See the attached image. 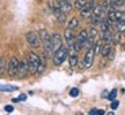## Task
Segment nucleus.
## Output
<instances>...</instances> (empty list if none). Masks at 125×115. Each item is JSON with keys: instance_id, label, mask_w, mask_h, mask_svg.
<instances>
[{"instance_id": "nucleus-12", "label": "nucleus", "mask_w": 125, "mask_h": 115, "mask_svg": "<svg viewBox=\"0 0 125 115\" xmlns=\"http://www.w3.org/2000/svg\"><path fill=\"white\" fill-rule=\"evenodd\" d=\"M59 6H60V9L64 13H68L72 10V5L67 0H59Z\"/></svg>"}, {"instance_id": "nucleus-37", "label": "nucleus", "mask_w": 125, "mask_h": 115, "mask_svg": "<svg viewBox=\"0 0 125 115\" xmlns=\"http://www.w3.org/2000/svg\"><path fill=\"white\" fill-rule=\"evenodd\" d=\"M96 114L103 115V114H104V111H103V109H96Z\"/></svg>"}, {"instance_id": "nucleus-21", "label": "nucleus", "mask_w": 125, "mask_h": 115, "mask_svg": "<svg viewBox=\"0 0 125 115\" xmlns=\"http://www.w3.org/2000/svg\"><path fill=\"white\" fill-rule=\"evenodd\" d=\"M111 6L114 8H121L124 6V0H111Z\"/></svg>"}, {"instance_id": "nucleus-14", "label": "nucleus", "mask_w": 125, "mask_h": 115, "mask_svg": "<svg viewBox=\"0 0 125 115\" xmlns=\"http://www.w3.org/2000/svg\"><path fill=\"white\" fill-rule=\"evenodd\" d=\"M100 28H101V31H107L110 29V21L108 20V18H104L102 20L101 22H100Z\"/></svg>"}, {"instance_id": "nucleus-39", "label": "nucleus", "mask_w": 125, "mask_h": 115, "mask_svg": "<svg viewBox=\"0 0 125 115\" xmlns=\"http://www.w3.org/2000/svg\"><path fill=\"white\" fill-rule=\"evenodd\" d=\"M102 97H103V98L108 97V96H107V91H103V94H102Z\"/></svg>"}, {"instance_id": "nucleus-8", "label": "nucleus", "mask_w": 125, "mask_h": 115, "mask_svg": "<svg viewBox=\"0 0 125 115\" xmlns=\"http://www.w3.org/2000/svg\"><path fill=\"white\" fill-rule=\"evenodd\" d=\"M29 73L28 70V61L27 60H22L21 62H19V69H18V76L19 77H24L27 76V74Z\"/></svg>"}, {"instance_id": "nucleus-18", "label": "nucleus", "mask_w": 125, "mask_h": 115, "mask_svg": "<svg viewBox=\"0 0 125 115\" xmlns=\"http://www.w3.org/2000/svg\"><path fill=\"white\" fill-rule=\"evenodd\" d=\"M45 67H46V63H45V59H41V61H40V66H38V69H37V74H43L45 70Z\"/></svg>"}, {"instance_id": "nucleus-11", "label": "nucleus", "mask_w": 125, "mask_h": 115, "mask_svg": "<svg viewBox=\"0 0 125 115\" xmlns=\"http://www.w3.org/2000/svg\"><path fill=\"white\" fill-rule=\"evenodd\" d=\"M64 37H65V40H66L67 45H68V46H72L73 43H74V40H75L74 35H73V32H72V29L67 28L66 30H65V32H64Z\"/></svg>"}, {"instance_id": "nucleus-23", "label": "nucleus", "mask_w": 125, "mask_h": 115, "mask_svg": "<svg viewBox=\"0 0 125 115\" xmlns=\"http://www.w3.org/2000/svg\"><path fill=\"white\" fill-rule=\"evenodd\" d=\"M76 63H78V55L76 54H72L70 57V66L72 68H74L76 66Z\"/></svg>"}, {"instance_id": "nucleus-26", "label": "nucleus", "mask_w": 125, "mask_h": 115, "mask_svg": "<svg viewBox=\"0 0 125 115\" xmlns=\"http://www.w3.org/2000/svg\"><path fill=\"white\" fill-rule=\"evenodd\" d=\"M90 20H92V23H93V24H98V23L101 22V16L95 15V14L92 13V15H90Z\"/></svg>"}, {"instance_id": "nucleus-15", "label": "nucleus", "mask_w": 125, "mask_h": 115, "mask_svg": "<svg viewBox=\"0 0 125 115\" xmlns=\"http://www.w3.org/2000/svg\"><path fill=\"white\" fill-rule=\"evenodd\" d=\"M115 28L118 32H125V20L116 21V27Z\"/></svg>"}, {"instance_id": "nucleus-36", "label": "nucleus", "mask_w": 125, "mask_h": 115, "mask_svg": "<svg viewBox=\"0 0 125 115\" xmlns=\"http://www.w3.org/2000/svg\"><path fill=\"white\" fill-rule=\"evenodd\" d=\"M19 100H20V101H26V100H27V96H26V94H21V96L19 97Z\"/></svg>"}, {"instance_id": "nucleus-13", "label": "nucleus", "mask_w": 125, "mask_h": 115, "mask_svg": "<svg viewBox=\"0 0 125 115\" xmlns=\"http://www.w3.org/2000/svg\"><path fill=\"white\" fill-rule=\"evenodd\" d=\"M16 90H18V88L14 86V85L0 84V91H1V92H14V91H16Z\"/></svg>"}, {"instance_id": "nucleus-9", "label": "nucleus", "mask_w": 125, "mask_h": 115, "mask_svg": "<svg viewBox=\"0 0 125 115\" xmlns=\"http://www.w3.org/2000/svg\"><path fill=\"white\" fill-rule=\"evenodd\" d=\"M51 43H52V51H57V49L62 46V36L59 33H53L51 36Z\"/></svg>"}, {"instance_id": "nucleus-5", "label": "nucleus", "mask_w": 125, "mask_h": 115, "mask_svg": "<svg viewBox=\"0 0 125 115\" xmlns=\"http://www.w3.org/2000/svg\"><path fill=\"white\" fill-rule=\"evenodd\" d=\"M19 60L15 57H13L10 60H9L8 63V75L10 77H14V76L18 75V69H19Z\"/></svg>"}, {"instance_id": "nucleus-22", "label": "nucleus", "mask_w": 125, "mask_h": 115, "mask_svg": "<svg viewBox=\"0 0 125 115\" xmlns=\"http://www.w3.org/2000/svg\"><path fill=\"white\" fill-rule=\"evenodd\" d=\"M94 46V38L93 37H89L88 36V38H87V40L85 41V45H83V47L85 49H90V47H93Z\"/></svg>"}, {"instance_id": "nucleus-41", "label": "nucleus", "mask_w": 125, "mask_h": 115, "mask_svg": "<svg viewBox=\"0 0 125 115\" xmlns=\"http://www.w3.org/2000/svg\"><path fill=\"white\" fill-rule=\"evenodd\" d=\"M103 2H104V4H107V2H109V0H102Z\"/></svg>"}, {"instance_id": "nucleus-35", "label": "nucleus", "mask_w": 125, "mask_h": 115, "mask_svg": "<svg viewBox=\"0 0 125 115\" xmlns=\"http://www.w3.org/2000/svg\"><path fill=\"white\" fill-rule=\"evenodd\" d=\"M111 39H114V41H115V43H118V41H119V33H117V35H114V36H112Z\"/></svg>"}, {"instance_id": "nucleus-27", "label": "nucleus", "mask_w": 125, "mask_h": 115, "mask_svg": "<svg viewBox=\"0 0 125 115\" xmlns=\"http://www.w3.org/2000/svg\"><path fill=\"white\" fill-rule=\"evenodd\" d=\"M115 14H116V21L125 20V13L124 12H122V10H115Z\"/></svg>"}, {"instance_id": "nucleus-25", "label": "nucleus", "mask_w": 125, "mask_h": 115, "mask_svg": "<svg viewBox=\"0 0 125 115\" xmlns=\"http://www.w3.org/2000/svg\"><path fill=\"white\" fill-rule=\"evenodd\" d=\"M78 24H79L78 18H76V17H73L71 21L68 22V28H70V29H74V28L78 27Z\"/></svg>"}, {"instance_id": "nucleus-31", "label": "nucleus", "mask_w": 125, "mask_h": 115, "mask_svg": "<svg viewBox=\"0 0 125 115\" xmlns=\"http://www.w3.org/2000/svg\"><path fill=\"white\" fill-rule=\"evenodd\" d=\"M88 36L89 37H93V38H95L96 36H97V30L95 29V28H92L89 30V32H88Z\"/></svg>"}, {"instance_id": "nucleus-10", "label": "nucleus", "mask_w": 125, "mask_h": 115, "mask_svg": "<svg viewBox=\"0 0 125 115\" xmlns=\"http://www.w3.org/2000/svg\"><path fill=\"white\" fill-rule=\"evenodd\" d=\"M52 13L56 16V18L58 20L59 23H65L66 22V13H64L60 7H56V8H52Z\"/></svg>"}, {"instance_id": "nucleus-19", "label": "nucleus", "mask_w": 125, "mask_h": 115, "mask_svg": "<svg viewBox=\"0 0 125 115\" xmlns=\"http://www.w3.org/2000/svg\"><path fill=\"white\" fill-rule=\"evenodd\" d=\"M87 4V0H75L74 2V7H75L78 10H80L81 8L85 7V5Z\"/></svg>"}, {"instance_id": "nucleus-24", "label": "nucleus", "mask_w": 125, "mask_h": 115, "mask_svg": "<svg viewBox=\"0 0 125 115\" xmlns=\"http://www.w3.org/2000/svg\"><path fill=\"white\" fill-rule=\"evenodd\" d=\"M6 70V60L4 58H0V75H4Z\"/></svg>"}, {"instance_id": "nucleus-38", "label": "nucleus", "mask_w": 125, "mask_h": 115, "mask_svg": "<svg viewBox=\"0 0 125 115\" xmlns=\"http://www.w3.org/2000/svg\"><path fill=\"white\" fill-rule=\"evenodd\" d=\"M89 114H90V115H94V114H96V109H92V111L89 112Z\"/></svg>"}, {"instance_id": "nucleus-16", "label": "nucleus", "mask_w": 125, "mask_h": 115, "mask_svg": "<svg viewBox=\"0 0 125 115\" xmlns=\"http://www.w3.org/2000/svg\"><path fill=\"white\" fill-rule=\"evenodd\" d=\"M111 51H112V47L109 44H107V45H104V46L102 47V49H101V54H102L103 57H108L109 53H110Z\"/></svg>"}, {"instance_id": "nucleus-30", "label": "nucleus", "mask_w": 125, "mask_h": 115, "mask_svg": "<svg viewBox=\"0 0 125 115\" xmlns=\"http://www.w3.org/2000/svg\"><path fill=\"white\" fill-rule=\"evenodd\" d=\"M102 12H103V8L101 7V6H97V7H95V8L93 9V14L98 15V16H101V15H102Z\"/></svg>"}, {"instance_id": "nucleus-29", "label": "nucleus", "mask_w": 125, "mask_h": 115, "mask_svg": "<svg viewBox=\"0 0 125 115\" xmlns=\"http://www.w3.org/2000/svg\"><path fill=\"white\" fill-rule=\"evenodd\" d=\"M108 94H109V96H108V99H109V100H115V98L117 97V90L116 89H114V90H112L111 92L110 93H108Z\"/></svg>"}, {"instance_id": "nucleus-17", "label": "nucleus", "mask_w": 125, "mask_h": 115, "mask_svg": "<svg viewBox=\"0 0 125 115\" xmlns=\"http://www.w3.org/2000/svg\"><path fill=\"white\" fill-rule=\"evenodd\" d=\"M112 38V32L111 30L109 29V30L107 31H103V35H102V39L104 40V41H110Z\"/></svg>"}, {"instance_id": "nucleus-33", "label": "nucleus", "mask_w": 125, "mask_h": 115, "mask_svg": "<svg viewBox=\"0 0 125 115\" xmlns=\"http://www.w3.org/2000/svg\"><path fill=\"white\" fill-rule=\"evenodd\" d=\"M118 106H119V101H118V100H112V102H111V108L112 109H117Z\"/></svg>"}, {"instance_id": "nucleus-6", "label": "nucleus", "mask_w": 125, "mask_h": 115, "mask_svg": "<svg viewBox=\"0 0 125 115\" xmlns=\"http://www.w3.org/2000/svg\"><path fill=\"white\" fill-rule=\"evenodd\" d=\"M94 57H95V52H94V47H90V49H87L86 52V55L83 58V63H85L86 68H89L93 65L94 61Z\"/></svg>"}, {"instance_id": "nucleus-1", "label": "nucleus", "mask_w": 125, "mask_h": 115, "mask_svg": "<svg viewBox=\"0 0 125 115\" xmlns=\"http://www.w3.org/2000/svg\"><path fill=\"white\" fill-rule=\"evenodd\" d=\"M40 61L41 58L36 53H34V52L29 53V55H28V70H29L30 75H34V74L37 73V69H38V66H40Z\"/></svg>"}, {"instance_id": "nucleus-4", "label": "nucleus", "mask_w": 125, "mask_h": 115, "mask_svg": "<svg viewBox=\"0 0 125 115\" xmlns=\"http://www.w3.org/2000/svg\"><path fill=\"white\" fill-rule=\"evenodd\" d=\"M26 38H27V41L29 43L31 47H38L40 46V37L38 35L34 32V31H29L27 32V35H26Z\"/></svg>"}, {"instance_id": "nucleus-28", "label": "nucleus", "mask_w": 125, "mask_h": 115, "mask_svg": "<svg viewBox=\"0 0 125 115\" xmlns=\"http://www.w3.org/2000/svg\"><path fill=\"white\" fill-rule=\"evenodd\" d=\"M94 52H95V54H98L101 53V49H102V44H101V41H98V43H96V44H94Z\"/></svg>"}, {"instance_id": "nucleus-7", "label": "nucleus", "mask_w": 125, "mask_h": 115, "mask_svg": "<svg viewBox=\"0 0 125 115\" xmlns=\"http://www.w3.org/2000/svg\"><path fill=\"white\" fill-rule=\"evenodd\" d=\"M93 9H94V4H93V1H89V2H87V4L85 5V7L80 9V15H81V17L88 18L90 15H92V13H93Z\"/></svg>"}, {"instance_id": "nucleus-40", "label": "nucleus", "mask_w": 125, "mask_h": 115, "mask_svg": "<svg viewBox=\"0 0 125 115\" xmlns=\"http://www.w3.org/2000/svg\"><path fill=\"white\" fill-rule=\"evenodd\" d=\"M12 101H13V102H18V101H20V100H19V98H14Z\"/></svg>"}, {"instance_id": "nucleus-32", "label": "nucleus", "mask_w": 125, "mask_h": 115, "mask_svg": "<svg viewBox=\"0 0 125 115\" xmlns=\"http://www.w3.org/2000/svg\"><path fill=\"white\" fill-rule=\"evenodd\" d=\"M78 94H79V89H76V88L71 89V91H70V96L71 97H76Z\"/></svg>"}, {"instance_id": "nucleus-2", "label": "nucleus", "mask_w": 125, "mask_h": 115, "mask_svg": "<svg viewBox=\"0 0 125 115\" xmlns=\"http://www.w3.org/2000/svg\"><path fill=\"white\" fill-rule=\"evenodd\" d=\"M40 39L42 40L43 43V46H44V51L45 53L50 54L52 52V43H51V36L45 29H42L40 30Z\"/></svg>"}, {"instance_id": "nucleus-34", "label": "nucleus", "mask_w": 125, "mask_h": 115, "mask_svg": "<svg viewBox=\"0 0 125 115\" xmlns=\"http://www.w3.org/2000/svg\"><path fill=\"white\" fill-rule=\"evenodd\" d=\"M5 111L7 112V113H12L14 111V107L12 105H7V106H5Z\"/></svg>"}, {"instance_id": "nucleus-3", "label": "nucleus", "mask_w": 125, "mask_h": 115, "mask_svg": "<svg viewBox=\"0 0 125 115\" xmlns=\"http://www.w3.org/2000/svg\"><path fill=\"white\" fill-rule=\"evenodd\" d=\"M67 55H68V52H67V49L64 47V46H60L57 51H54L53 54V63L56 66H60L62 65L65 60L67 59Z\"/></svg>"}, {"instance_id": "nucleus-20", "label": "nucleus", "mask_w": 125, "mask_h": 115, "mask_svg": "<svg viewBox=\"0 0 125 115\" xmlns=\"http://www.w3.org/2000/svg\"><path fill=\"white\" fill-rule=\"evenodd\" d=\"M107 18L109 20V21H111V22H116V14H115V9H110V10H108Z\"/></svg>"}]
</instances>
